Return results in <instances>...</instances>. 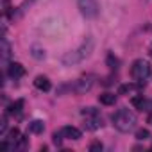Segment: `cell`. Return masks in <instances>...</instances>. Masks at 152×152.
Returning a JSON list of instances; mask_svg holds the SVG:
<instances>
[{
  "label": "cell",
  "mask_w": 152,
  "mask_h": 152,
  "mask_svg": "<svg viewBox=\"0 0 152 152\" xmlns=\"http://www.w3.org/2000/svg\"><path fill=\"white\" fill-rule=\"evenodd\" d=\"M93 47H95V41H93V38H86L77 48L75 50H70V52H66L64 56H63V59H61V63L64 64V66H73V64H79V63H83L90 54H91V50H93Z\"/></svg>",
  "instance_id": "cell-1"
},
{
  "label": "cell",
  "mask_w": 152,
  "mask_h": 152,
  "mask_svg": "<svg viewBox=\"0 0 152 152\" xmlns=\"http://www.w3.org/2000/svg\"><path fill=\"white\" fill-rule=\"evenodd\" d=\"M111 120H113L115 129L120 131V132H131V131L136 127V115H134L131 109H127V107L118 109V111L111 116Z\"/></svg>",
  "instance_id": "cell-2"
},
{
  "label": "cell",
  "mask_w": 152,
  "mask_h": 152,
  "mask_svg": "<svg viewBox=\"0 0 152 152\" xmlns=\"http://www.w3.org/2000/svg\"><path fill=\"white\" fill-rule=\"evenodd\" d=\"M148 75H150V64H148V61L136 59L132 63V66H131V77L138 83V86H141V84H145Z\"/></svg>",
  "instance_id": "cell-3"
},
{
  "label": "cell",
  "mask_w": 152,
  "mask_h": 152,
  "mask_svg": "<svg viewBox=\"0 0 152 152\" xmlns=\"http://www.w3.org/2000/svg\"><path fill=\"white\" fill-rule=\"evenodd\" d=\"M77 7H79L81 15L86 18H97L99 11H100L97 0H77Z\"/></svg>",
  "instance_id": "cell-4"
},
{
  "label": "cell",
  "mask_w": 152,
  "mask_h": 152,
  "mask_svg": "<svg viewBox=\"0 0 152 152\" xmlns=\"http://www.w3.org/2000/svg\"><path fill=\"white\" fill-rule=\"evenodd\" d=\"M91 88H93V75H86V77H81L79 81H75V84L72 86V91L83 95V93H88Z\"/></svg>",
  "instance_id": "cell-5"
},
{
  "label": "cell",
  "mask_w": 152,
  "mask_h": 152,
  "mask_svg": "<svg viewBox=\"0 0 152 152\" xmlns=\"http://www.w3.org/2000/svg\"><path fill=\"white\" fill-rule=\"evenodd\" d=\"M84 127H86L88 131H97V129H100V127H102V118H100V115L97 113V115L84 116Z\"/></svg>",
  "instance_id": "cell-6"
},
{
  "label": "cell",
  "mask_w": 152,
  "mask_h": 152,
  "mask_svg": "<svg viewBox=\"0 0 152 152\" xmlns=\"http://www.w3.org/2000/svg\"><path fill=\"white\" fill-rule=\"evenodd\" d=\"M61 134H63V138H66V140H81V136H83V132H81L77 127H72V125H64V127L61 129Z\"/></svg>",
  "instance_id": "cell-7"
},
{
  "label": "cell",
  "mask_w": 152,
  "mask_h": 152,
  "mask_svg": "<svg viewBox=\"0 0 152 152\" xmlns=\"http://www.w3.org/2000/svg\"><path fill=\"white\" fill-rule=\"evenodd\" d=\"M7 73H9V77H13V79H20V77L25 75V68L20 63H11L9 68H7Z\"/></svg>",
  "instance_id": "cell-8"
},
{
  "label": "cell",
  "mask_w": 152,
  "mask_h": 152,
  "mask_svg": "<svg viewBox=\"0 0 152 152\" xmlns=\"http://www.w3.org/2000/svg\"><path fill=\"white\" fill-rule=\"evenodd\" d=\"M34 86L39 90V91H48L50 90V81L45 77V75H38L34 79Z\"/></svg>",
  "instance_id": "cell-9"
},
{
  "label": "cell",
  "mask_w": 152,
  "mask_h": 152,
  "mask_svg": "<svg viewBox=\"0 0 152 152\" xmlns=\"http://www.w3.org/2000/svg\"><path fill=\"white\" fill-rule=\"evenodd\" d=\"M99 102H100V104H104V106H113V104L116 102V95H115V93L106 91V93L99 95Z\"/></svg>",
  "instance_id": "cell-10"
},
{
  "label": "cell",
  "mask_w": 152,
  "mask_h": 152,
  "mask_svg": "<svg viewBox=\"0 0 152 152\" xmlns=\"http://www.w3.org/2000/svg\"><path fill=\"white\" fill-rule=\"evenodd\" d=\"M29 131L34 132V134H41V132L45 131V124H43L41 120H32V122L29 124Z\"/></svg>",
  "instance_id": "cell-11"
},
{
  "label": "cell",
  "mask_w": 152,
  "mask_h": 152,
  "mask_svg": "<svg viewBox=\"0 0 152 152\" xmlns=\"http://www.w3.org/2000/svg\"><path fill=\"white\" fill-rule=\"evenodd\" d=\"M22 107H23V100L18 99V100H15V102L7 107V113H9V115H20V113H22Z\"/></svg>",
  "instance_id": "cell-12"
},
{
  "label": "cell",
  "mask_w": 152,
  "mask_h": 152,
  "mask_svg": "<svg viewBox=\"0 0 152 152\" xmlns=\"http://www.w3.org/2000/svg\"><path fill=\"white\" fill-rule=\"evenodd\" d=\"M131 104L136 107V109H145L147 107V100L143 99V95H138V97H132V100H131Z\"/></svg>",
  "instance_id": "cell-13"
},
{
  "label": "cell",
  "mask_w": 152,
  "mask_h": 152,
  "mask_svg": "<svg viewBox=\"0 0 152 152\" xmlns=\"http://www.w3.org/2000/svg\"><path fill=\"white\" fill-rule=\"evenodd\" d=\"M9 56H11V45H9V41L4 38V39H2V59L7 61Z\"/></svg>",
  "instance_id": "cell-14"
},
{
  "label": "cell",
  "mask_w": 152,
  "mask_h": 152,
  "mask_svg": "<svg viewBox=\"0 0 152 152\" xmlns=\"http://www.w3.org/2000/svg\"><path fill=\"white\" fill-rule=\"evenodd\" d=\"M106 63H107V66H109L111 70H116V68L120 66V61H118V57H115L113 54H109V56H107Z\"/></svg>",
  "instance_id": "cell-15"
},
{
  "label": "cell",
  "mask_w": 152,
  "mask_h": 152,
  "mask_svg": "<svg viewBox=\"0 0 152 152\" xmlns=\"http://www.w3.org/2000/svg\"><path fill=\"white\" fill-rule=\"evenodd\" d=\"M20 138H22V136H20V131H18V129H16V127H15V129H11V131H9V140H11V141H13V143H15V147H16V143H18V141H20Z\"/></svg>",
  "instance_id": "cell-16"
},
{
  "label": "cell",
  "mask_w": 152,
  "mask_h": 152,
  "mask_svg": "<svg viewBox=\"0 0 152 152\" xmlns=\"http://www.w3.org/2000/svg\"><path fill=\"white\" fill-rule=\"evenodd\" d=\"M150 138V132H148V129H140V131H136V140H140V141H145V140H148Z\"/></svg>",
  "instance_id": "cell-17"
},
{
  "label": "cell",
  "mask_w": 152,
  "mask_h": 152,
  "mask_svg": "<svg viewBox=\"0 0 152 152\" xmlns=\"http://www.w3.org/2000/svg\"><path fill=\"white\" fill-rule=\"evenodd\" d=\"M132 84H122L120 88H118V95H124V93H129V91H132Z\"/></svg>",
  "instance_id": "cell-18"
},
{
  "label": "cell",
  "mask_w": 152,
  "mask_h": 152,
  "mask_svg": "<svg viewBox=\"0 0 152 152\" xmlns=\"http://www.w3.org/2000/svg\"><path fill=\"white\" fill-rule=\"evenodd\" d=\"M104 147H102V143L100 141H91V145H90V152H100Z\"/></svg>",
  "instance_id": "cell-19"
},
{
  "label": "cell",
  "mask_w": 152,
  "mask_h": 152,
  "mask_svg": "<svg viewBox=\"0 0 152 152\" xmlns=\"http://www.w3.org/2000/svg\"><path fill=\"white\" fill-rule=\"evenodd\" d=\"M6 131H7V115H4L0 120V134H4Z\"/></svg>",
  "instance_id": "cell-20"
},
{
  "label": "cell",
  "mask_w": 152,
  "mask_h": 152,
  "mask_svg": "<svg viewBox=\"0 0 152 152\" xmlns=\"http://www.w3.org/2000/svg\"><path fill=\"white\" fill-rule=\"evenodd\" d=\"M81 113H83V116H90V115H97L99 111H97L95 107H84Z\"/></svg>",
  "instance_id": "cell-21"
},
{
  "label": "cell",
  "mask_w": 152,
  "mask_h": 152,
  "mask_svg": "<svg viewBox=\"0 0 152 152\" xmlns=\"http://www.w3.org/2000/svg\"><path fill=\"white\" fill-rule=\"evenodd\" d=\"M32 56H34V57H38V59H43V57H45V50H39V48H34V52H32Z\"/></svg>",
  "instance_id": "cell-22"
},
{
  "label": "cell",
  "mask_w": 152,
  "mask_h": 152,
  "mask_svg": "<svg viewBox=\"0 0 152 152\" xmlns=\"http://www.w3.org/2000/svg\"><path fill=\"white\" fill-rule=\"evenodd\" d=\"M52 138H54V143H56V145H61V138H63L61 131H59V132H54V136H52Z\"/></svg>",
  "instance_id": "cell-23"
},
{
  "label": "cell",
  "mask_w": 152,
  "mask_h": 152,
  "mask_svg": "<svg viewBox=\"0 0 152 152\" xmlns=\"http://www.w3.org/2000/svg\"><path fill=\"white\" fill-rule=\"evenodd\" d=\"M148 124H150V125H152V113H150V115H148Z\"/></svg>",
  "instance_id": "cell-24"
}]
</instances>
